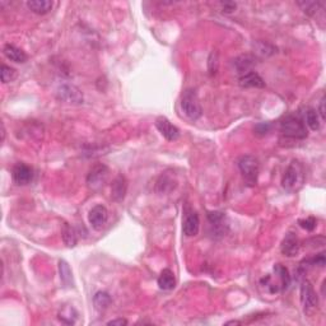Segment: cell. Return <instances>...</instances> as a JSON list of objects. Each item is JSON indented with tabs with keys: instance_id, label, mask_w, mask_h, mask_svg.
I'll return each mask as SVG.
<instances>
[{
	"instance_id": "1",
	"label": "cell",
	"mask_w": 326,
	"mask_h": 326,
	"mask_svg": "<svg viewBox=\"0 0 326 326\" xmlns=\"http://www.w3.org/2000/svg\"><path fill=\"white\" fill-rule=\"evenodd\" d=\"M280 131L283 135L293 139H304L308 135L303 120L295 115H288L280 121Z\"/></svg>"
},
{
	"instance_id": "2",
	"label": "cell",
	"mask_w": 326,
	"mask_h": 326,
	"mask_svg": "<svg viewBox=\"0 0 326 326\" xmlns=\"http://www.w3.org/2000/svg\"><path fill=\"white\" fill-rule=\"evenodd\" d=\"M238 168L248 186H254L257 182L260 172V163L256 157L242 156L238 159Z\"/></svg>"
},
{
	"instance_id": "3",
	"label": "cell",
	"mask_w": 326,
	"mask_h": 326,
	"mask_svg": "<svg viewBox=\"0 0 326 326\" xmlns=\"http://www.w3.org/2000/svg\"><path fill=\"white\" fill-rule=\"evenodd\" d=\"M181 107L185 115L191 120H198L199 117L203 115V109H201V105L198 100V96L191 90L186 91L182 96Z\"/></svg>"
},
{
	"instance_id": "4",
	"label": "cell",
	"mask_w": 326,
	"mask_h": 326,
	"mask_svg": "<svg viewBox=\"0 0 326 326\" xmlns=\"http://www.w3.org/2000/svg\"><path fill=\"white\" fill-rule=\"evenodd\" d=\"M109 173L110 170L106 165L98 163V165L93 166L88 176H87V185L93 191L102 189L107 182V179H109Z\"/></svg>"
},
{
	"instance_id": "5",
	"label": "cell",
	"mask_w": 326,
	"mask_h": 326,
	"mask_svg": "<svg viewBox=\"0 0 326 326\" xmlns=\"http://www.w3.org/2000/svg\"><path fill=\"white\" fill-rule=\"evenodd\" d=\"M56 97H58L59 101L69 103V105H81L83 102V95H82L78 87L68 83L58 87Z\"/></svg>"
},
{
	"instance_id": "6",
	"label": "cell",
	"mask_w": 326,
	"mask_h": 326,
	"mask_svg": "<svg viewBox=\"0 0 326 326\" xmlns=\"http://www.w3.org/2000/svg\"><path fill=\"white\" fill-rule=\"evenodd\" d=\"M301 303L303 306L304 311H311V309L317 308L318 297L316 294L313 285L309 283L307 279L302 280L301 283Z\"/></svg>"
},
{
	"instance_id": "7",
	"label": "cell",
	"mask_w": 326,
	"mask_h": 326,
	"mask_svg": "<svg viewBox=\"0 0 326 326\" xmlns=\"http://www.w3.org/2000/svg\"><path fill=\"white\" fill-rule=\"evenodd\" d=\"M301 173L302 168L299 166V163L297 161H293L288 168L285 170L284 175H283V179H281V186L284 187L285 190H294L295 185L301 179Z\"/></svg>"
},
{
	"instance_id": "8",
	"label": "cell",
	"mask_w": 326,
	"mask_h": 326,
	"mask_svg": "<svg viewBox=\"0 0 326 326\" xmlns=\"http://www.w3.org/2000/svg\"><path fill=\"white\" fill-rule=\"evenodd\" d=\"M88 220H90L91 226L96 229V231H101L103 227L106 226L107 220H109V210L106 209V206L95 205L92 209L90 210L88 214Z\"/></svg>"
},
{
	"instance_id": "9",
	"label": "cell",
	"mask_w": 326,
	"mask_h": 326,
	"mask_svg": "<svg viewBox=\"0 0 326 326\" xmlns=\"http://www.w3.org/2000/svg\"><path fill=\"white\" fill-rule=\"evenodd\" d=\"M156 126H157V129L159 130V133H161V134L163 135L166 139L170 140V142L177 140L180 138L179 128L173 125V124L168 120L167 117H165V116L157 117Z\"/></svg>"
},
{
	"instance_id": "10",
	"label": "cell",
	"mask_w": 326,
	"mask_h": 326,
	"mask_svg": "<svg viewBox=\"0 0 326 326\" xmlns=\"http://www.w3.org/2000/svg\"><path fill=\"white\" fill-rule=\"evenodd\" d=\"M13 181L20 186L28 185L34 179V170L26 163H17L12 170Z\"/></svg>"
},
{
	"instance_id": "11",
	"label": "cell",
	"mask_w": 326,
	"mask_h": 326,
	"mask_svg": "<svg viewBox=\"0 0 326 326\" xmlns=\"http://www.w3.org/2000/svg\"><path fill=\"white\" fill-rule=\"evenodd\" d=\"M299 248H301V245H299L298 237L295 236L294 233L289 232V233L285 234L284 240L280 245V251L281 254L284 256L293 257L299 252Z\"/></svg>"
},
{
	"instance_id": "12",
	"label": "cell",
	"mask_w": 326,
	"mask_h": 326,
	"mask_svg": "<svg viewBox=\"0 0 326 326\" xmlns=\"http://www.w3.org/2000/svg\"><path fill=\"white\" fill-rule=\"evenodd\" d=\"M128 192V180L125 176L119 175L112 181L111 185V198L115 201H123Z\"/></svg>"
},
{
	"instance_id": "13",
	"label": "cell",
	"mask_w": 326,
	"mask_h": 326,
	"mask_svg": "<svg viewBox=\"0 0 326 326\" xmlns=\"http://www.w3.org/2000/svg\"><path fill=\"white\" fill-rule=\"evenodd\" d=\"M199 229H200V219H199L198 213H189L185 218L184 226H182L184 234L187 237H194L199 233Z\"/></svg>"
},
{
	"instance_id": "14",
	"label": "cell",
	"mask_w": 326,
	"mask_h": 326,
	"mask_svg": "<svg viewBox=\"0 0 326 326\" xmlns=\"http://www.w3.org/2000/svg\"><path fill=\"white\" fill-rule=\"evenodd\" d=\"M238 83L242 88H264L266 86L264 79L256 72H252V70L241 76Z\"/></svg>"
},
{
	"instance_id": "15",
	"label": "cell",
	"mask_w": 326,
	"mask_h": 326,
	"mask_svg": "<svg viewBox=\"0 0 326 326\" xmlns=\"http://www.w3.org/2000/svg\"><path fill=\"white\" fill-rule=\"evenodd\" d=\"M3 53H4V55H6L7 58L11 60V62L20 63V64L26 63L28 59L27 54H26L22 49L17 48V46H14V45H11V44H8V45L4 46Z\"/></svg>"
},
{
	"instance_id": "16",
	"label": "cell",
	"mask_w": 326,
	"mask_h": 326,
	"mask_svg": "<svg viewBox=\"0 0 326 326\" xmlns=\"http://www.w3.org/2000/svg\"><path fill=\"white\" fill-rule=\"evenodd\" d=\"M233 65L236 68L237 73H240L241 76L246 74V73L251 72L252 67L255 65V58L250 55H242L238 56L233 60Z\"/></svg>"
},
{
	"instance_id": "17",
	"label": "cell",
	"mask_w": 326,
	"mask_h": 326,
	"mask_svg": "<svg viewBox=\"0 0 326 326\" xmlns=\"http://www.w3.org/2000/svg\"><path fill=\"white\" fill-rule=\"evenodd\" d=\"M27 7L35 14L44 16L53 9L54 3L50 0H30V2H27Z\"/></svg>"
},
{
	"instance_id": "18",
	"label": "cell",
	"mask_w": 326,
	"mask_h": 326,
	"mask_svg": "<svg viewBox=\"0 0 326 326\" xmlns=\"http://www.w3.org/2000/svg\"><path fill=\"white\" fill-rule=\"evenodd\" d=\"M158 285L163 290H171L176 287L175 274L171 269H165L158 276Z\"/></svg>"
},
{
	"instance_id": "19",
	"label": "cell",
	"mask_w": 326,
	"mask_h": 326,
	"mask_svg": "<svg viewBox=\"0 0 326 326\" xmlns=\"http://www.w3.org/2000/svg\"><path fill=\"white\" fill-rule=\"evenodd\" d=\"M274 273L276 274V276L279 278L280 281V290H285L290 285V275L288 269L285 268L284 265L275 264L274 265Z\"/></svg>"
},
{
	"instance_id": "20",
	"label": "cell",
	"mask_w": 326,
	"mask_h": 326,
	"mask_svg": "<svg viewBox=\"0 0 326 326\" xmlns=\"http://www.w3.org/2000/svg\"><path fill=\"white\" fill-rule=\"evenodd\" d=\"M62 237L65 245L68 247H74L78 242V237H77L76 229L73 228L69 223H64L62 229Z\"/></svg>"
},
{
	"instance_id": "21",
	"label": "cell",
	"mask_w": 326,
	"mask_h": 326,
	"mask_svg": "<svg viewBox=\"0 0 326 326\" xmlns=\"http://www.w3.org/2000/svg\"><path fill=\"white\" fill-rule=\"evenodd\" d=\"M111 302V295L107 292H103V290L97 292L95 294V297H93V303H95L96 309H98V311H105L106 308H109Z\"/></svg>"
},
{
	"instance_id": "22",
	"label": "cell",
	"mask_w": 326,
	"mask_h": 326,
	"mask_svg": "<svg viewBox=\"0 0 326 326\" xmlns=\"http://www.w3.org/2000/svg\"><path fill=\"white\" fill-rule=\"evenodd\" d=\"M304 120H306V125L308 126L311 130L316 131L320 129L321 119L317 114V110L307 109L306 114H304Z\"/></svg>"
},
{
	"instance_id": "23",
	"label": "cell",
	"mask_w": 326,
	"mask_h": 326,
	"mask_svg": "<svg viewBox=\"0 0 326 326\" xmlns=\"http://www.w3.org/2000/svg\"><path fill=\"white\" fill-rule=\"evenodd\" d=\"M297 4L301 7V9L303 11V13L307 14V16H309V17H313V16H316V13H317L318 11H321V7L323 6V4L320 3V2H308V0L298 2Z\"/></svg>"
},
{
	"instance_id": "24",
	"label": "cell",
	"mask_w": 326,
	"mask_h": 326,
	"mask_svg": "<svg viewBox=\"0 0 326 326\" xmlns=\"http://www.w3.org/2000/svg\"><path fill=\"white\" fill-rule=\"evenodd\" d=\"M59 271H60V279L65 285L70 287L73 284V274L70 270V266L67 261L60 260L59 261Z\"/></svg>"
},
{
	"instance_id": "25",
	"label": "cell",
	"mask_w": 326,
	"mask_h": 326,
	"mask_svg": "<svg viewBox=\"0 0 326 326\" xmlns=\"http://www.w3.org/2000/svg\"><path fill=\"white\" fill-rule=\"evenodd\" d=\"M77 317H78V312L76 308L72 306H67L59 312V318L65 323H76Z\"/></svg>"
},
{
	"instance_id": "26",
	"label": "cell",
	"mask_w": 326,
	"mask_h": 326,
	"mask_svg": "<svg viewBox=\"0 0 326 326\" xmlns=\"http://www.w3.org/2000/svg\"><path fill=\"white\" fill-rule=\"evenodd\" d=\"M0 74H2V82H3L4 84L11 83V82H13L14 79L17 78V70L14 69V68L8 67V65L6 64L2 65V72H0Z\"/></svg>"
},
{
	"instance_id": "27",
	"label": "cell",
	"mask_w": 326,
	"mask_h": 326,
	"mask_svg": "<svg viewBox=\"0 0 326 326\" xmlns=\"http://www.w3.org/2000/svg\"><path fill=\"white\" fill-rule=\"evenodd\" d=\"M219 54L218 51H213L209 55V59H208V70H209L210 76H215L218 72V65H219Z\"/></svg>"
},
{
	"instance_id": "28",
	"label": "cell",
	"mask_w": 326,
	"mask_h": 326,
	"mask_svg": "<svg viewBox=\"0 0 326 326\" xmlns=\"http://www.w3.org/2000/svg\"><path fill=\"white\" fill-rule=\"evenodd\" d=\"M226 219V214L223 212H209L208 213V220L209 223L214 227H220L223 224V220Z\"/></svg>"
},
{
	"instance_id": "29",
	"label": "cell",
	"mask_w": 326,
	"mask_h": 326,
	"mask_svg": "<svg viewBox=\"0 0 326 326\" xmlns=\"http://www.w3.org/2000/svg\"><path fill=\"white\" fill-rule=\"evenodd\" d=\"M273 129V124L271 123H260L255 126L254 131L256 135H260V137H264V135L269 134Z\"/></svg>"
},
{
	"instance_id": "30",
	"label": "cell",
	"mask_w": 326,
	"mask_h": 326,
	"mask_svg": "<svg viewBox=\"0 0 326 326\" xmlns=\"http://www.w3.org/2000/svg\"><path fill=\"white\" fill-rule=\"evenodd\" d=\"M298 223L303 229H306V231L308 232H312L313 229L316 228V226H317V220L313 217H308L306 218V219H299Z\"/></svg>"
},
{
	"instance_id": "31",
	"label": "cell",
	"mask_w": 326,
	"mask_h": 326,
	"mask_svg": "<svg viewBox=\"0 0 326 326\" xmlns=\"http://www.w3.org/2000/svg\"><path fill=\"white\" fill-rule=\"evenodd\" d=\"M236 8L237 6L233 2H224V3H222V9H223L224 13H232V12L236 11Z\"/></svg>"
},
{
	"instance_id": "32",
	"label": "cell",
	"mask_w": 326,
	"mask_h": 326,
	"mask_svg": "<svg viewBox=\"0 0 326 326\" xmlns=\"http://www.w3.org/2000/svg\"><path fill=\"white\" fill-rule=\"evenodd\" d=\"M318 116H320L321 120H325L326 119V114H325V97H321L320 100V105H318V111H317Z\"/></svg>"
},
{
	"instance_id": "33",
	"label": "cell",
	"mask_w": 326,
	"mask_h": 326,
	"mask_svg": "<svg viewBox=\"0 0 326 326\" xmlns=\"http://www.w3.org/2000/svg\"><path fill=\"white\" fill-rule=\"evenodd\" d=\"M107 325L109 326H124V325H128V320H125V318H115V320H111L107 322Z\"/></svg>"
},
{
	"instance_id": "34",
	"label": "cell",
	"mask_w": 326,
	"mask_h": 326,
	"mask_svg": "<svg viewBox=\"0 0 326 326\" xmlns=\"http://www.w3.org/2000/svg\"><path fill=\"white\" fill-rule=\"evenodd\" d=\"M240 321H228L227 322V325H240Z\"/></svg>"
}]
</instances>
